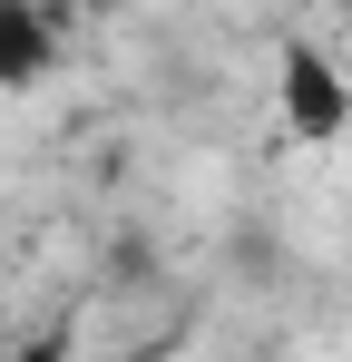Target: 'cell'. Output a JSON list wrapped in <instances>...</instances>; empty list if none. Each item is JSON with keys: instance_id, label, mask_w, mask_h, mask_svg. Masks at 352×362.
Instances as JSON below:
<instances>
[{"instance_id": "6da1fadb", "label": "cell", "mask_w": 352, "mask_h": 362, "mask_svg": "<svg viewBox=\"0 0 352 362\" xmlns=\"http://www.w3.org/2000/svg\"><path fill=\"white\" fill-rule=\"evenodd\" d=\"M274 108H284V137L303 147H333L352 127V78L333 49H313V40H284V59H274Z\"/></svg>"}, {"instance_id": "7a4b0ae2", "label": "cell", "mask_w": 352, "mask_h": 362, "mask_svg": "<svg viewBox=\"0 0 352 362\" xmlns=\"http://www.w3.org/2000/svg\"><path fill=\"white\" fill-rule=\"evenodd\" d=\"M59 69V30L40 0H0V88H40Z\"/></svg>"}, {"instance_id": "3957f363", "label": "cell", "mask_w": 352, "mask_h": 362, "mask_svg": "<svg viewBox=\"0 0 352 362\" xmlns=\"http://www.w3.org/2000/svg\"><path fill=\"white\" fill-rule=\"evenodd\" d=\"M0 362H78V323H49V333H30V343H10Z\"/></svg>"}]
</instances>
